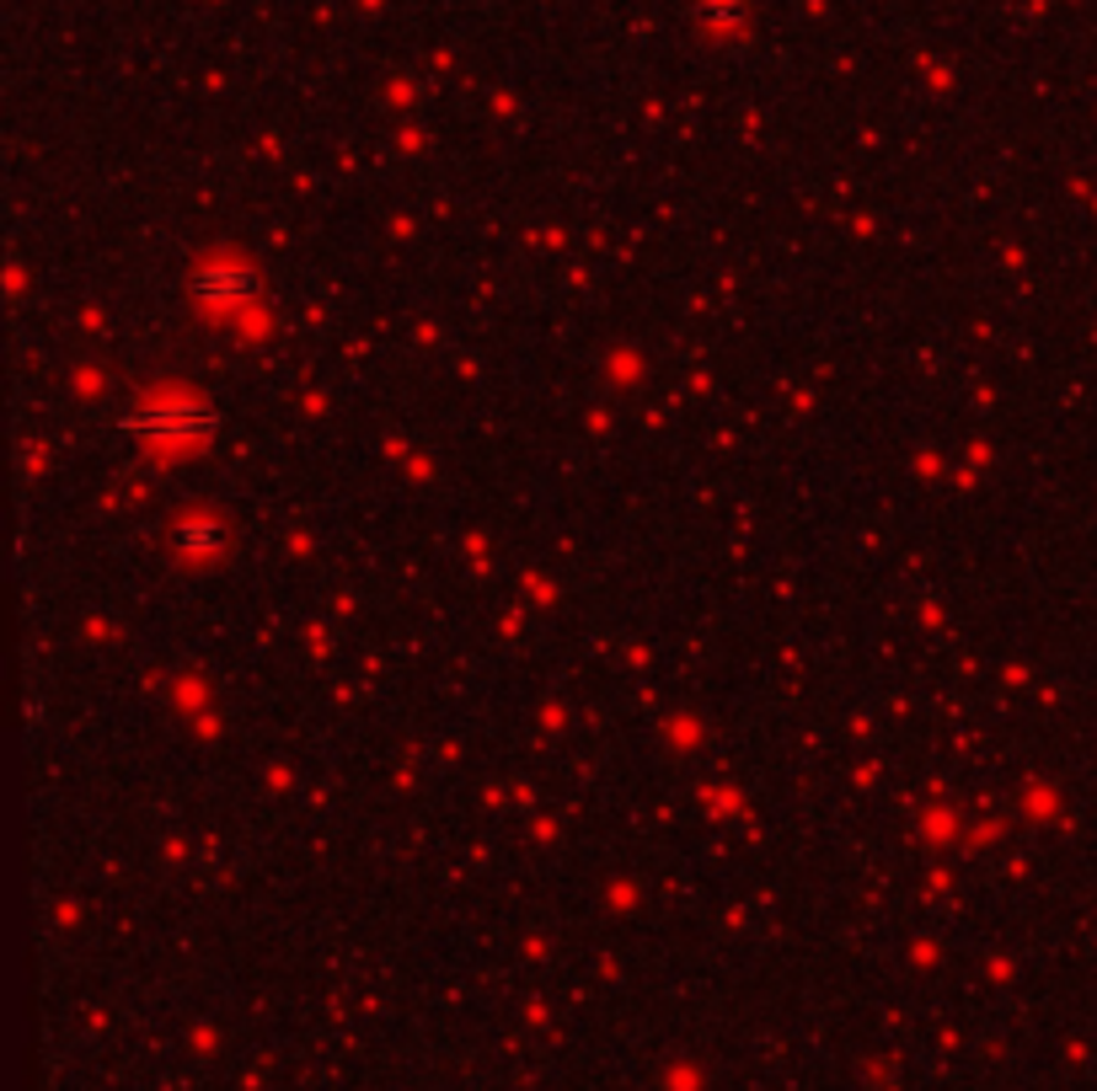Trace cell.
I'll use <instances>...</instances> for the list:
<instances>
[{
	"mask_svg": "<svg viewBox=\"0 0 1097 1091\" xmlns=\"http://www.w3.org/2000/svg\"><path fill=\"white\" fill-rule=\"evenodd\" d=\"M172 541H177V551H183V557H214V551H220V524H214L210 514L183 519V524L172 530Z\"/></svg>",
	"mask_w": 1097,
	"mask_h": 1091,
	"instance_id": "obj_3",
	"label": "cell"
},
{
	"mask_svg": "<svg viewBox=\"0 0 1097 1091\" xmlns=\"http://www.w3.org/2000/svg\"><path fill=\"white\" fill-rule=\"evenodd\" d=\"M214 428V418L204 407H193V401H166V407H145L140 418H134V434H145L155 445H172V450H183V445H199L204 434Z\"/></svg>",
	"mask_w": 1097,
	"mask_h": 1091,
	"instance_id": "obj_1",
	"label": "cell"
},
{
	"mask_svg": "<svg viewBox=\"0 0 1097 1091\" xmlns=\"http://www.w3.org/2000/svg\"><path fill=\"white\" fill-rule=\"evenodd\" d=\"M252 273L236 268V263H214V268L199 273V300H210V305H231V300H252Z\"/></svg>",
	"mask_w": 1097,
	"mask_h": 1091,
	"instance_id": "obj_2",
	"label": "cell"
}]
</instances>
